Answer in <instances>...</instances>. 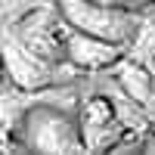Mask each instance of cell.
Segmentation results:
<instances>
[{"label":"cell","mask_w":155,"mask_h":155,"mask_svg":"<svg viewBox=\"0 0 155 155\" xmlns=\"http://www.w3.org/2000/svg\"><path fill=\"white\" fill-rule=\"evenodd\" d=\"M16 149L28 152H87L81 124L71 109H62L56 102H37L19 124Z\"/></svg>","instance_id":"1"},{"label":"cell","mask_w":155,"mask_h":155,"mask_svg":"<svg viewBox=\"0 0 155 155\" xmlns=\"http://www.w3.org/2000/svg\"><path fill=\"white\" fill-rule=\"evenodd\" d=\"M0 56H3V71L9 81L28 90H47L59 84H74L81 71L71 62H47L37 53H31L25 44H19L6 28H0Z\"/></svg>","instance_id":"2"},{"label":"cell","mask_w":155,"mask_h":155,"mask_svg":"<svg viewBox=\"0 0 155 155\" xmlns=\"http://www.w3.org/2000/svg\"><path fill=\"white\" fill-rule=\"evenodd\" d=\"M56 3L62 9V19L68 22V28L106 37V41L124 44V47L134 41L140 19H143V12L118 9V6L99 3V0H56Z\"/></svg>","instance_id":"3"},{"label":"cell","mask_w":155,"mask_h":155,"mask_svg":"<svg viewBox=\"0 0 155 155\" xmlns=\"http://www.w3.org/2000/svg\"><path fill=\"white\" fill-rule=\"evenodd\" d=\"M6 28L19 44H25L47 62H68L65 59V31L68 22L62 19V9L56 0H47L44 6H37L31 16H25L16 25H0Z\"/></svg>","instance_id":"4"},{"label":"cell","mask_w":155,"mask_h":155,"mask_svg":"<svg viewBox=\"0 0 155 155\" xmlns=\"http://www.w3.org/2000/svg\"><path fill=\"white\" fill-rule=\"evenodd\" d=\"M124 56H127L124 44H115V41H106V37H96V34H87L78 28L65 31V59L81 74L112 71L124 62Z\"/></svg>","instance_id":"5"},{"label":"cell","mask_w":155,"mask_h":155,"mask_svg":"<svg viewBox=\"0 0 155 155\" xmlns=\"http://www.w3.org/2000/svg\"><path fill=\"white\" fill-rule=\"evenodd\" d=\"M78 124H81V137L84 134H90V130H96V127H106V124H112L118 115H115V106H112V99L102 93H90L87 99H81L78 102Z\"/></svg>","instance_id":"6"},{"label":"cell","mask_w":155,"mask_h":155,"mask_svg":"<svg viewBox=\"0 0 155 155\" xmlns=\"http://www.w3.org/2000/svg\"><path fill=\"white\" fill-rule=\"evenodd\" d=\"M127 59L140 62V65H152L155 62V6L143 12L134 41L127 44Z\"/></svg>","instance_id":"7"},{"label":"cell","mask_w":155,"mask_h":155,"mask_svg":"<svg viewBox=\"0 0 155 155\" xmlns=\"http://www.w3.org/2000/svg\"><path fill=\"white\" fill-rule=\"evenodd\" d=\"M44 3L47 0H0V25H16Z\"/></svg>","instance_id":"8"},{"label":"cell","mask_w":155,"mask_h":155,"mask_svg":"<svg viewBox=\"0 0 155 155\" xmlns=\"http://www.w3.org/2000/svg\"><path fill=\"white\" fill-rule=\"evenodd\" d=\"M99 3H109V6H118V9H134V12H146L155 6V0H99Z\"/></svg>","instance_id":"9"},{"label":"cell","mask_w":155,"mask_h":155,"mask_svg":"<svg viewBox=\"0 0 155 155\" xmlns=\"http://www.w3.org/2000/svg\"><path fill=\"white\" fill-rule=\"evenodd\" d=\"M3 74H6V71H3V56H0V78H3Z\"/></svg>","instance_id":"10"},{"label":"cell","mask_w":155,"mask_h":155,"mask_svg":"<svg viewBox=\"0 0 155 155\" xmlns=\"http://www.w3.org/2000/svg\"><path fill=\"white\" fill-rule=\"evenodd\" d=\"M149 68H152V71H155V62H152V65H149Z\"/></svg>","instance_id":"11"}]
</instances>
